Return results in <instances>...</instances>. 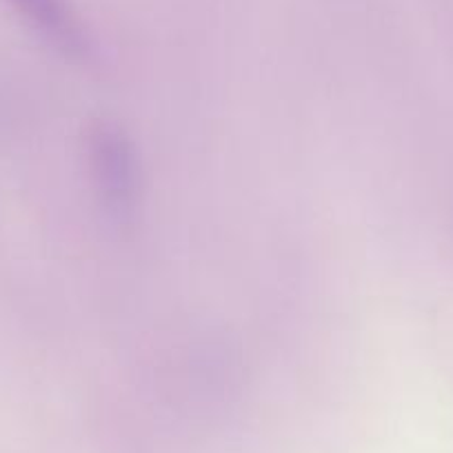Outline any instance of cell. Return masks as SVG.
Returning a JSON list of instances; mask_svg holds the SVG:
<instances>
[{
    "instance_id": "1",
    "label": "cell",
    "mask_w": 453,
    "mask_h": 453,
    "mask_svg": "<svg viewBox=\"0 0 453 453\" xmlns=\"http://www.w3.org/2000/svg\"><path fill=\"white\" fill-rule=\"evenodd\" d=\"M89 163L96 194L116 222H129L141 204V163L132 138L113 123H98L89 134Z\"/></svg>"
},
{
    "instance_id": "2",
    "label": "cell",
    "mask_w": 453,
    "mask_h": 453,
    "mask_svg": "<svg viewBox=\"0 0 453 453\" xmlns=\"http://www.w3.org/2000/svg\"><path fill=\"white\" fill-rule=\"evenodd\" d=\"M16 14L36 36H41L65 58L87 63L94 42L72 0H10Z\"/></svg>"
}]
</instances>
